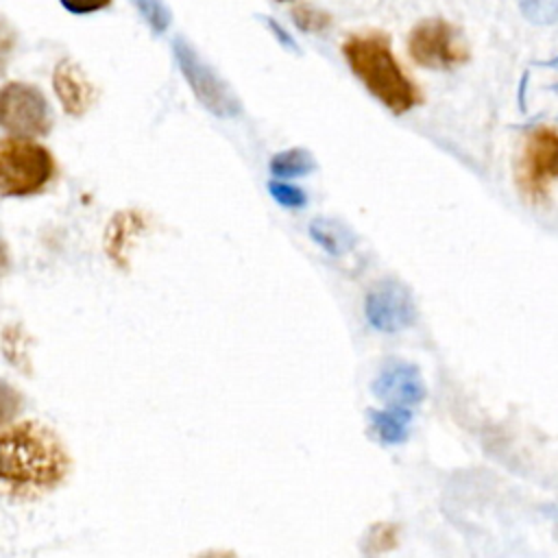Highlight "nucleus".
I'll list each match as a JSON object with an SVG mask.
<instances>
[{"label":"nucleus","mask_w":558,"mask_h":558,"mask_svg":"<svg viewBox=\"0 0 558 558\" xmlns=\"http://www.w3.org/2000/svg\"><path fill=\"white\" fill-rule=\"evenodd\" d=\"M70 456L57 432L22 421L0 429V495L15 501H33L57 486L70 473Z\"/></svg>","instance_id":"f257e3e1"},{"label":"nucleus","mask_w":558,"mask_h":558,"mask_svg":"<svg viewBox=\"0 0 558 558\" xmlns=\"http://www.w3.org/2000/svg\"><path fill=\"white\" fill-rule=\"evenodd\" d=\"M342 54L364 87L395 116L421 102V92L397 63L388 37L379 33L351 35L342 44Z\"/></svg>","instance_id":"f03ea898"},{"label":"nucleus","mask_w":558,"mask_h":558,"mask_svg":"<svg viewBox=\"0 0 558 558\" xmlns=\"http://www.w3.org/2000/svg\"><path fill=\"white\" fill-rule=\"evenodd\" d=\"M54 177L50 150L28 137L0 140V196H31Z\"/></svg>","instance_id":"7ed1b4c3"},{"label":"nucleus","mask_w":558,"mask_h":558,"mask_svg":"<svg viewBox=\"0 0 558 558\" xmlns=\"http://www.w3.org/2000/svg\"><path fill=\"white\" fill-rule=\"evenodd\" d=\"M174 59L177 65L192 87L198 102L209 109L218 118H231L240 113V102L229 85L201 59V54L190 46V41L177 37L174 39Z\"/></svg>","instance_id":"20e7f679"},{"label":"nucleus","mask_w":558,"mask_h":558,"mask_svg":"<svg viewBox=\"0 0 558 558\" xmlns=\"http://www.w3.org/2000/svg\"><path fill=\"white\" fill-rule=\"evenodd\" d=\"M410 57L429 70H449L469 59V48L460 33L440 17L418 22L408 37Z\"/></svg>","instance_id":"39448f33"},{"label":"nucleus","mask_w":558,"mask_h":558,"mask_svg":"<svg viewBox=\"0 0 558 558\" xmlns=\"http://www.w3.org/2000/svg\"><path fill=\"white\" fill-rule=\"evenodd\" d=\"M50 126V105L37 87L11 81L0 89V129L17 137H35L46 135Z\"/></svg>","instance_id":"423d86ee"},{"label":"nucleus","mask_w":558,"mask_h":558,"mask_svg":"<svg viewBox=\"0 0 558 558\" xmlns=\"http://www.w3.org/2000/svg\"><path fill=\"white\" fill-rule=\"evenodd\" d=\"M521 190L532 198H543L549 183L558 179V131L534 126L525 133L517 163Z\"/></svg>","instance_id":"0eeeda50"},{"label":"nucleus","mask_w":558,"mask_h":558,"mask_svg":"<svg viewBox=\"0 0 558 558\" xmlns=\"http://www.w3.org/2000/svg\"><path fill=\"white\" fill-rule=\"evenodd\" d=\"M364 314L368 323L384 331H401L416 320V305L410 290L397 279H384L375 283L364 301Z\"/></svg>","instance_id":"6e6552de"},{"label":"nucleus","mask_w":558,"mask_h":558,"mask_svg":"<svg viewBox=\"0 0 558 558\" xmlns=\"http://www.w3.org/2000/svg\"><path fill=\"white\" fill-rule=\"evenodd\" d=\"M373 395L386 408L414 410L425 399V384L418 366L403 360H388L373 379Z\"/></svg>","instance_id":"1a4fd4ad"},{"label":"nucleus","mask_w":558,"mask_h":558,"mask_svg":"<svg viewBox=\"0 0 558 558\" xmlns=\"http://www.w3.org/2000/svg\"><path fill=\"white\" fill-rule=\"evenodd\" d=\"M52 87L61 107L70 116H83L96 98L94 83L87 78L83 68L70 59L57 63L52 74Z\"/></svg>","instance_id":"9d476101"},{"label":"nucleus","mask_w":558,"mask_h":558,"mask_svg":"<svg viewBox=\"0 0 558 558\" xmlns=\"http://www.w3.org/2000/svg\"><path fill=\"white\" fill-rule=\"evenodd\" d=\"M144 229V220L137 211H122L118 214L107 229L105 235V251L111 262L118 266H126V251L131 248V242L137 238V233Z\"/></svg>","instance_id":"9b49d317"},{"label":"nucleus","mask_w":558,"mask_h":558,"mask_svg":"<svg viewBox=\"0 0 558 558\" xmlns=\"http://www.w3.org/2000/svg\"><path fill=\"white\" fill-rule=\"evenodd\" d=\"M368 423H371V432L381 445H399L410 434L412 410H403V408L368 410Z\"/></svg>","instance_id":"f8f14e48"},{"label":"nucleus","mask_w":558,"mask_h":558,"mask_svg":"<svg viewBox=\"0 0 558 558\" xmlns=\"http://www.w3.org/2000/svg\"><path fill=\"white\" fill-rule=\"evenodd\" d=\"M310 235L329 255H344L355 246V235L351 233V229L331 218H314L310 222Z\"/></svg>","instance_id":"ddd939ff"},{"label":"nucleus","mask_w":558,"mask_h":558,"mask_svg":"<svg viewBox=\"0 0 558 558\" xmlns=\"http://www.w3.org/2000/svg\"><path fill=\"white\" fill-rule=\"evenodd\" d=\"M316 168L314 157L305 148H290L281 150L270 159V170L281 177V179H292V177H303L310 174Z\"/></svg>","instance_id":"4468645a"},{"label":"nucleus","mask_w":558,"mask_h":558,"mask_svg":"<svg viewBox=\"0 0 558 558\" xmlns=\"http://www.w3.org/2000/svg\"><path fill=\"white\" fill-rule=\"evenodd\" d=\"M519 9L532 24H558V0H519Z\"/></svg>","instance_id":"2eb2a0df"},{"label":"nucleus","mask_w":558,"mask_h":558,"mask_svg":"<svg viewBox=\"0 0 558 558\" xmlns=\"http://www.w3.org/2000/svg\"><path fill=\"white\" fill-rule=\"evenodd\" d=\"M292 20L301 31H307V33H318L331 26V15L312 4H296L292 9Z\"/></svg>","instance_id":"dca6fc26"},{"label":"nucleus","mask_w":558,"mask_h":558,"mask_svg":"<svg viewBox=\"0 0 558 558\" xmlns=\"http://www.w3.org/2000/svg\"><path fill=\"white\" fill-rule=\"evenodd\" d=\"M133 4L155 33H163L168 28L170 11L161 0H133Z\"/></svg>","instance_id":"f3484780"},{"label":"nucleus","mask_w":558,"mask_h":558,"mask_svg":"<svg viewBox=\"0 0 558 558\" xmlns=\"http://www.w3.org/2000/svg\"><path fill=\"white\" fill-rule=\"evenodd\" d=\"M268 192H270V196H272L279 205H283V207H303V205L307 203V194H305L301 187L292 185V183L270 181V183H268Z\"/></svg>","instance_id":"a211bd4d"},{"label":"nucleus","mask_w":558,"mask_h":558,"mask_svg":"<svg viewBox=\"0 0 558 558\" xmlns=\"http://www.w3.org/2000/svg\"><path fill=\"white\" fill-rule=\"evenodd\" d=\"M22 401V395L11 384L0 379V425L13 421L20 414Z\"/></svg>","instance_id":"6ab92c4d"},{"label":"nucleus","mask_w":558,"mask_h":558,"mask_svg":"<svg viewBox=\"0 0 558 558\" xmlns=\"http://www.w3.org/2000/svg\"><path fill=\"white\" fill-rule=\"evenodd\" d=\"M24 344V333L20 331V327H7L4 336H2V347H4V355L7 360H11L13 364H17L20 368H24L26 360V351H22L20 347Z\"/></svg>","instance_id":"aec40b11"},{"label":"nucleus","mask_w":558,"mask_h":558,"mask_svg":"<svg viewBox=\"0 0 558 558\" xmlns=\"http://www.w3.org/2000/svg\"><path fill=\"white\" fill-rule=\"evenodd\" d=\"M13 48H15V33L7 22L0 20V76H4L7 72Z\"/></svg>","instance_id":"412c9836"},{"label":"nucleus","mask_w":558,"mask_h":558,"mask_svg":"<svg viewBox=\"0 0 558 558\" xmlns=\"http://www.w3.org/2000/svg\"><path fill=\"white\" fill-rule=\"evenodd\" d=\"M70 13H94V11H100L105 7L111 4V0H59Z\"/></svg>","instance_id":"4be33fe9"},{"label":"nucleus","mask_w":558,"mask_h":558,"mask_svg":"<svg viewBox=\"0 0 558 558\" xmlns=\"http://www.w3.org/2000/svg\"><path fill=\"white\" fill-rule=\"evenodd\" d=\"M266 26H268V31H272L275 35H277V39L281 41V46H286V48H290V50H294V52H299V46L294 44V39L290 37V33L288 31H283L272 17H264V15H257Z\"/></svg>","instance_id":"5701e85b"},{"label":"nucleus","mask_w":558,"mask_h":558,"mask_svg":"<svg viewBox=\"0 0 558 558\" xmlns=\"http://www.w3.org/2000/svg\"><path fill=\"white\" fill-rule=\"evenodd\" d=\"M9 266H11V257H9V248L4 244V240L0 238V279L9 272Z\"/></svg>","instance_id":"b1692460"},{"label":"nucleus","mask_w":558,"mask_h":558,"mask_svg":"<svg viewBox=\"0 0 558 558\" xmlns=\"http://www.w3.org/2000/svg\"><path fill=\"white\" fill-rule=\"evenodd\" d=\"M198 558H238V556L233 551H207V554H203Z\"/></svg>","instance_id":"393cba45"}]
</instances>
